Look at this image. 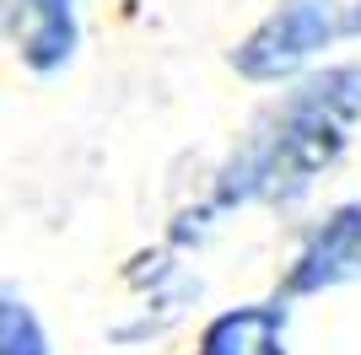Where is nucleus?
<instances>
[{"instance_id": "5", "label": "nucleus", "mask_w": 361, "mask_h": 355, "mask_svg": "<svg viewBox=\"0 0 361 355\" xmlns=\"http://www.w3.org/2000/svg\"><path fill=\"white\" fill-rule=\"evenodd\" d=\"M124 280L130 291L140 296V323L119 328L114 340L119 344H146V340H162L173 323H183V312L200 301V275L183 264V248L162 242V248H146L135 264L124 269Z\"/></svg>"}, {"instance_id": "2", "label": "nucleus", "mask_w": 361, "mask_h": 355, "mask_svg": "<svg viewBox=\"0 0 361 355\" xmlns=\"http://www.w3.org/2000/svg\"><path fill=\"white\" fill-rule=\"evenodd\" d=\"M340 44H361V0H275L232 44L226 65L248 87H286Z\"/></svg>"}, {"instance_id": "1", "label": "nucleus", "mask_w": 361, "mask_h": 355, "mask_svg": "<svg viewBox=\"0 0 361 355\" xmlns=\"http://www.w3.org/2000/svg\"><path fill=\"white\" fill-rule=\"evenodd\" d=\"M361 130V59H324L286 81L232 140L195 205L167 226V242L183 253L205 248L243 210H291L318 189V178L345 162Z\"/></svg>"}, {"instance_id": "4", "label": "nucleus", "mask_w": 361, "mask_h": 355, "mask_svg": "<svg viewBox=\"0 0 361 355\" xmlns=\"http://www.w3.org/2000/svg\"><path fill=\"white\" fill-rule=\"evenodd\" d=\"M6 44L27 75H65L81 54V0H6Z\"/></svg>"}, {"instance_id": "7", "label": "nucleus", "mask_w": 361, "mask_h": 355, "mask_svg": "<svg viewBox=\"0 0 361 355\" xmlns=\"http://www.w3.org/2000/svg\"><path fill=\"white\" fill-rule=\"evenodd\" d=\"M0 355H54V340H49L38 307L16 285L0 291Z\"/></svg>"}, {"instance_id": "3", "label": "nucleus", "mask_w": 361, "mask_h": 355, "mask_svg": "<svg viewBox=\"0 0 361 355\" xmlns=\"http://www.w3.org/2000/svg\"><path fill=\"white\" fill-rule=\"evenodd\" d=\"M345 285H361V194L329 205L302 226L275 291L291 301H307V296H329Z\"/></svg>"}, {"instance_id": "6", "label": "nucleus", "mask_w": 361, "mask_h": 355, "mask_svg": "<svg viewBox=\"0 0 361 355\" xmlns=\"http://www.w3.org/2000/svg\"><path fill=\"white\" fill-rule=\"evenodd\" d=\"M291 312H297V301L281 291L221 307L200 323L189 355H291Z\"/></svg>"}]
</instances>
